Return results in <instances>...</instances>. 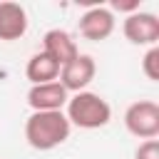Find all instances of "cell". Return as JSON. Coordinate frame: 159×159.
Wrapping results in <instances>:
<instances>
[{
    "mask_svg": "<svg viewBox=\"0 0 159 159\" xmlns=\"http://www.w3.org/2000/svg\"><path fill=\"white\" fill-rule=\"evenodd\" d=\"M65 107H67L65 117L70 119V124H75L80 129H99V127L109 124V119H112L109 102L94 92H87V89L70 97Z\"/></svg>",
    "mask_w": 159,
    "mask_h": 159,
    "instance_id": "cell-2",
    "label": "cell"
},
{
    "mask_svg": "<svg viewBox=\"0 0 159 159\" xmlns=\"http://www.w3.org/2000/svg\"><path fill=\"white\" fill-rule=\"evenodd\" d=\"M114 32V12L109 7H89L82 17H80V35L84 40L92 42H102Z\"/></svg>",
    "mask_w": 159,
    "mask_h": 159,
    "instance_id": "cell-7",
    "label": "cell"
},
{
    "mask_svg": "<svg viewBox=\"0 0 159 159\" xmlns=\"http://www.w3.org/2000/svg\"><path fill=\"white\" fill-rule=\"evenodd\" d=\"M97 75V65H94V57L92 55H77L72 62L62 65L60 67V84L67 89V92H84V87L94 80Z\"/></svg>",
    "mask_w": 159,
    "mask_h": 159,
    "instance_id": "cell-5",
    "label": "cell"
},
{
    "mask_svg": "<svg viewBox=\"0 0 159 159\" xmlns=\"http://www.w3.org/2000/svg\"><path fill=\"white\" fill-rule=\"evenodd\" d=\"M67 99H70L67 89L57 80L45 84H32L27 92V104L32 107V112H62Z\"/></svg>",
    "mask_w": 159,
    "mask_h": 159,
    "instance_id": "cell-6",
    "label": "cell"
},
{
    "mask_svg": "<svg viewBox=\"0 0 159 159\" xmlns=\"http://www.w3.org/2000/svg\"><path fill=\"white\" fill-rule=\"evenodd\" d=\"M42 52L50 55L60 67L67 65V62H72V60L80 55L77 42L72 40V35H70L67 30H60V27L45 32V37H42Z\"/></svg>",
    "mask_w": 159,
    "mask_h": 159,
    "instance_id": "cell-8",
    "label": "cell"
},
{
    "mask_svg": "<svg viewBox=\"0 0 159 159\" xmlns=\"http://www.w3.org/2000/svg\"><path fill=\"white\" fill-rule=\"evenodd\" d=\"M134 159H159V139H147L137 147Z\"/></svg>",
    "mask_w": 159,
    "mask_h": 159,
    "instance_id": "cell-12",
    "label": "cell"
},
{
    "mask_svg": "<svg viewBox=\"0 0 159 159\" xmlns=\"http://www.w3.org/2000/svg\"><path fill=\"white\" fill-rule=\"evenodd\" d=\"M124 127L137 139H157L159 137V104L152 99L132 102L124 112Z\"/></svg>",
    "mask_w": 159,
    "mask_h": 159,
    "instance_id": "cell-3",
    "label": "cell"
},
{
    "mask_svg": "<svg viewBox=\"0 0 159 159\" xmlns=\"http://www.w3.org/2000/svg\"><path fill=\"white\" fill-rule=\"evenodd\" d=\"M72 124L65 112H32L25 122V139L37 152H50L70 139Z\"/></svg>",
    "mask_w": 159,
    "mask_h": 159,
    "instance_id": "cell-1",
    "label": "cell"
},
{
    "mask_svg": "<svg viewBox=\"0 0 159 159\" xmlns=\"http://www.w3.org/2000/svg\"><path fill=\"white\" fill-rule=\"evenodd\" d=\"M112 7H114V10H119V12L132 15V12H137V10H139V0H129V2H119V0H114V2H112Z\"/></svg>",
    "mask_w": 159,
    "mask_h": 159,
    "instance_id": "cell-13",
    "label": "cell"
},
{
    "mask_svg": "<svg viewBox=\"0 0 159 159\" xmlns=\"http://www.w3.org/2000/svg\"><path fill=\"white\" fill-rule=\"evenodd\" d=\"M142 70H144V75H147L152 82L159 80V47H157V45L147 50V55H144V60H142Z\"/></svg>",
    "mask_w": 159,
    "mask_h": 159,
    "instance_id": "cell-11",
    "label": "cell"
},
{
    "mask_svg": "<svg viewBox=\"0 0 159 159\" xmlns=\"http://www.w3.org/2000/svg\"><path fill=\"white\" fill-rule=\"evenodd\" d=\"M122 32H124V37L132 45H149V47H154L157 40H159V17L154 12L137 10V12L124 17Z\"/></svg>",
    "mask_w": 159,
    "mask_h": 159,
    "instance_id": "cell-4",
    "label": "cell"
},
{
    "mask_svg": "<svg viewBox=\"0 0 159 159\" xmlns=\"http://www.w3.org/2000/svg\"><path fill=\"white\" fill-rule=\"evenodd\" d=\"M27 32V12L20 2H0V40L12 42Z\"/></svg>",
    "mask_w": 159,
    "mask_h": 159,
    "instance_id": "cell-9",
    "label": "cell"
},
{
    "mask_svg": "<svg viewBox=\"0 0 159 159\" xmlns=\"http://www.w3.org/2000/svg\"><path fill=\"white\" fill-rule=\"evenodd\" d=\"M25 75L32 84H45V82H55L60 77V65L45 55V52H35L30 60H27V67H25Z\"/></svg>",
    "mask_w": 159,
    "mask_h": 159,
    "instance_id": "cell-10",
    "label": "cell"
}]
</instances>
